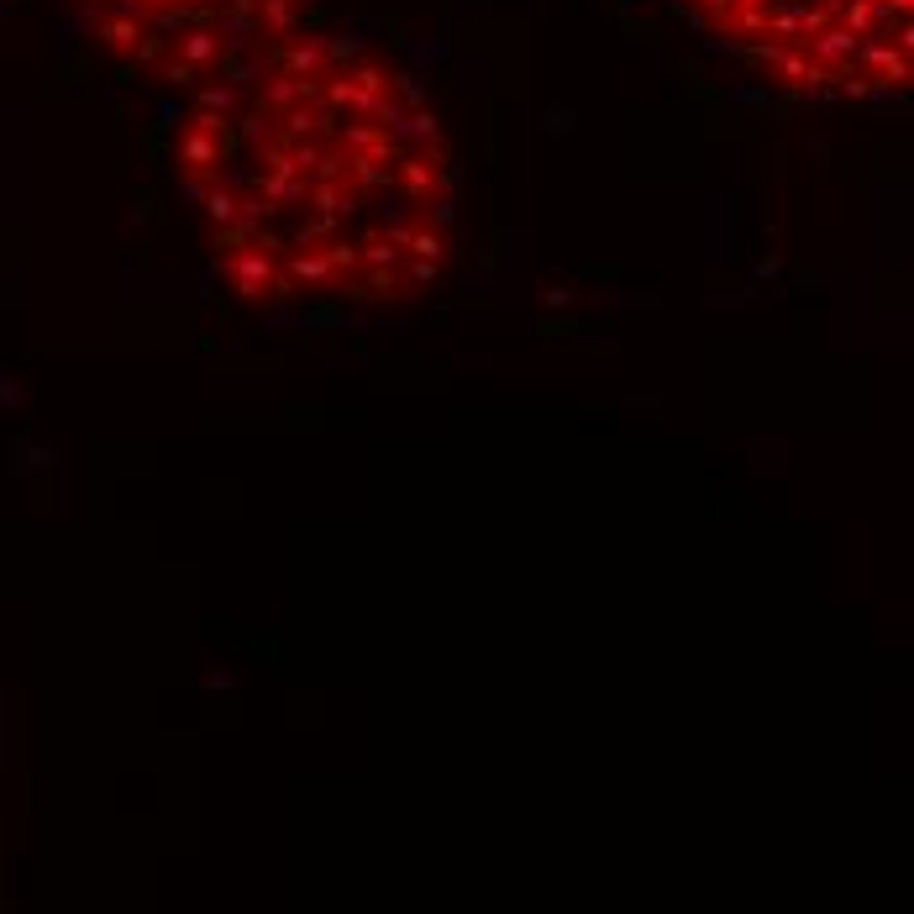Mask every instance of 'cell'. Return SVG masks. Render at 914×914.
Returning <instances> with one entry per match:
<instances>
[{
  "mask_svg": "<svg viewBox=\"0 0 914 914\" xmlns=\"http://www.w3.org/2000/svg\"><path fill=\"white\" fill-rule=\"evenodd\" d=\"M174 180L253 305H399L453 258V142L410 69L290 38L190 95Z\"/></svg>",
  "mask_w": 914,
  "mask_h": 914,
  "instance_id": "6da1fadb",
  "label": "cell"
},
{
  "mask_svg": "<svg viewBox=\"0 0 914 914\" xmlns=\"http://www.w3.org/2000/svg\"><path fill=\"white\" fill-rule=\"evenodd\" d=\"M756 80L815 100L910 90L914 0H673Z\"/></svg>",
  "mask_w": 914,
  "mask_h": 914,
  "instance_id": "7a4b0ae2",
  "label": "cell"
},
{
  "mask_svg": "<svg viewBox=\"0 0 914 914\" xmlns=\"http://www.w3.org/2000/svg\"><path fill=\"white\" fill-rule=\"evenodd\" d=\"M305 11L311 0H74L100 53L132 74L190 90L290 42Z\"/></svg>",
  "mask_w": 914,
  "mask_h": 914,
  "instance_id": "3957f363",
  "label": "cell"
}]
</instances>
